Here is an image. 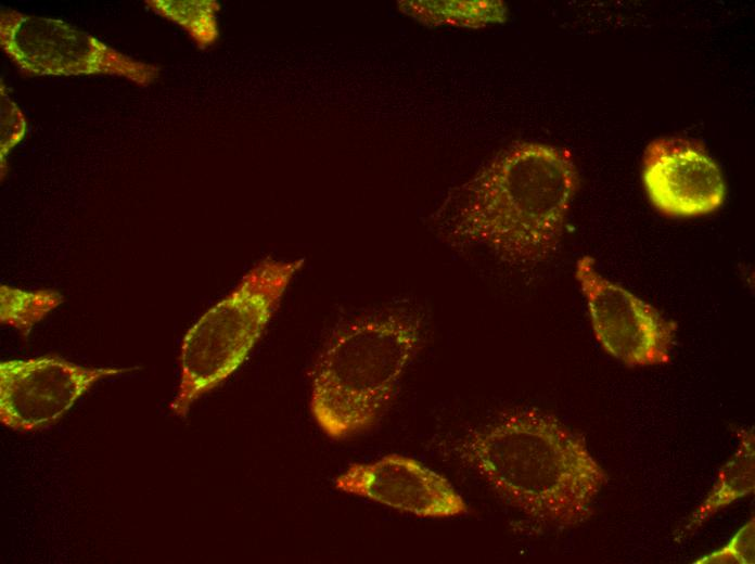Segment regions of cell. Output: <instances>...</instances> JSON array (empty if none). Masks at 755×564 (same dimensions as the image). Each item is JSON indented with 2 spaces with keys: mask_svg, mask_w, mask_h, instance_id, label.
Wrapping results in <instances>:
<instances>
[{
  "mask_svg": "<svg viewBox=\"0 0 755 564\" xmlns=\"http://www.w3.org/2000/svg\"><path fill=\"white\" fill-rule=\"evenodd\" d=\"M338 490L419 517L462 515L468 505L447 478L415 459L391 453L350 464L334 479Z\"/></svg>",
  "mask_w": 755,
  "mask_h": 564,
  "instance_id": "9",
  "label": "cell"
},
{
  "mask_svg": "<svg viewBox=\"0 0 755 564\" xmlns=\"http://www.w3.org/2000/svg\"><path fill=\"white\" fill-rule=\"evenodd\" d=\"M591 326L601 347L629 367L668 362L677 325L623 286L602 277L589 256L575 265Z\"/></svg>",
  "mask_w": 755,
  "mask_h": 564,
  "instance_id": "6",
  "label": "cell"
},
{
  "mask_svg": "<svg viewBox=\"0 0 755 564\" xmlns=\"http://www.w3.org/2000/svg\"><path fill=\"white\" fill-rule=\"evenodd\" d=\"M755 522L752 517L733 537L718 550L706 554L694 564H754L755 563Z\"/></svg>",
  "mask_w": 755,
  "mask_h": 564,
  "instance_id": "14",
  "label": "cell"
},
{
  "mask_svg": "<svg viewBox=\"0 0 755 564\" xmlns=\"http://www.w3.org/2000/svg\"><path fill=\"white\" fill-rule=\"evenodd\" d=\"M148 8L184 29L197 48L206 49L219 37L215 0H146Z\"/></svg>",
  "mask_w": 755,
  "mask_h": 564,
  "instance_id": "12",
  "label": "cell"
},
{
  "mask_svg": "<svg viewBox=\"0 0 755 564\" xmlns=\"http://www.w3.org/2000/svg\"><path fill=\"white\" fill-rule=\"evenodd\" d=\"M423 337L422 316L386 310L347 322L311 373L310 410L320 428L345 439L373 426L395 397Z\"/></svg>",
  "mask_w": 755,
  "mask_h": 564,
  "instance_id": "3",
  "label": "cell"
},
{
  "mask_svg": "<svg viewBox=\"0 0 755 564\" xmlns=\"http://www.w3.org/2000/svg\"><path fill=\"white\" fill-rule=\"evenodd\" d=\"M398 8L430 26L483 27L502 22L506 13L499 1H398Z\"/></svg>",
  "mask_w": 755,
  "mask_h": 564,
  "instance_id": "11",
  "label": "cell"
},
{
  "mask_svg": "<svg viewBox=\"0 0 755 564\" xmlns=\"http://www.w3.org/2000/svg\"><path fill=\"white\" fill-rule=\"evenodd\" d=\"M456 452L506 503L559 529L586 523L607 482L585 438L537 408L502 413L469 432Z\"/></svg>",
  "mask_w": 755,
  "mask_h": 564,
  "instance_id": "2",
  "label": "cell"
},
{
  "mask_svg": "<svg viewBox=\"0 0 755 564\" xmlns=\"http://www.w3.org/2000/svg\"><path fill=\"white\" fill-rule=\"evenodd\" d=\"M642 182L653 206L666 216L696 217L717 210L726 197L724 175L698 142L660 137L647 145Z\"/></svg>",
  "mask_w": 755,
  "mask_h": 564,
  "instance_id": "8",
  "label": "cell"
},
{
  "mask_svg": "<svg viewBox=\"0 0 755 564\" xmlns=\"http://www.w3.org/2000/svg\"><path fill=\"white\" fill-rule=\"evenodd\" d=\"M304 262L305 258L280 260L270 256L259 260L189 329L180 347L172 414L184 416L195 400L239 369Z\"/></svg>",
  "mask_w": 755,
  "mask_h": 564,
  "instance_id": "4",
  "label": "cell"
},
{
  "mask_svg": "<svg viewBox=\"0 0 755 564\" xmlns=\"http://www.w3.org/2000/svg\"><path fill=\"white\" fill-rule=\"evenodd\" d=\"M129 370L82 367L54 355L1 361V423L23 433L49 427L94 383Z\"/></svg>",
  "mask_w": 755,
  "mask_h": 564,
  "instance_id": "7",
  "label": "cell"
},
{
  "mask_svg": "<svg viewBox=\"0 0 755 564\" xmlns=\"http://www.w3.org/2000/svg\"><path fill=\"white\" fill-rule=\"evenodd\" d=\"M0 321L15 328L26 337L33 326L63 302V296L53 291L27 292L1 285Z\"/></svg>",
  "mask_w": 755,
  "mask_h": 564,
  "instance_id": "13",
  "label": "cell"
},
{
  "mask_svg": "<svg viewBox=\"0 0 755 564\" xmlns=\"http://www.w3.org/2000/svg\"><path fill=\"white\" fill-rule=\"evenodd\" d=\"M0 46L22 73L33 76L111 75L145 87L161 70L64 21L9 9L0 13Z\"/></svg>",
  "mask_w": 755,
  "mask_h": 564,
  "instance_id": "5",
  "label": "cell"
},
{
  "mask_svg": "<svg viewBox=\"0 0 755 564\" xmlns=\"http://www.w3.org/2000/svg\"><path fill=\"white\" fill-rule=\"evenodd\" d=\"M739 445L734 454L721 466L707 496L674 533L677 541L692 536L714 514L755 489L754 428L738 431Z\"/></svg>",
  "mask_w": 755,
  "mask_h": 564,
  "instance_id": "10",
  "label": "cell"
},
{
  "mask_svg": "<svg viewBox=\"0 0 755 564\" xmlns=\"http://www.w3.org/2000/svg\"><path fill=\"white\" fill-rule=\"evenodd\" d=\"M578 187L568 151L517 141L453 188L434 222L452 246L483 248L512 266L536 265L559 248Z\"/></svg>",
  "mask_w": 755,
  "mask_h": 564,
  "instance_id": "1",
  "label": "cell"
},
{
  "mask_svg": "<svg viewBox=\"0 0 755 564\" xmlns=\"http://www.w3.org/2000/svg\"><path fill=\"white\" fill-rule=\"evenodd\" d=\"M26 133L23 112L9 95L2 80L0 84V164L1 177L7 168L5 159Z\"/></svg>",
  "mask_w": 755,
  "mask_h": 564,
  "instance_id": "15",
  "label": "cell"
}]
</instances>
